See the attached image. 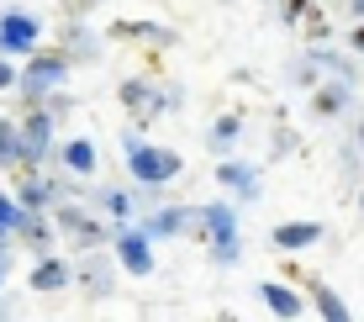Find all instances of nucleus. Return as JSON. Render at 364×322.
Listing matches in <instances>:
<instances>
[{"mask_svg": "<svg viewBox=\"0 0 364 322\" xmlns=\"http://www.w3.org/2000/svg\"><path fill=\"white\" fill-rule=\"evenodd\" d=\"M222 180L232 185V190H243V195H254V169H243V164H228L222 169Z\"/></svg>", "mask_w": 364, "mask_h": 322, "instance_id": "nucleus-19", "label": "nucleus"}, {"mask_svg": "<svg viewBox=\"0 0 364 322\" xmlns=\"http://www.w3.org/2000/svg\"><path fill=\"white\" fill-rule=\"evenodd\" d=\"M317 312H322V317H328V322H343V317H348V306H343V301H338V296H333V291H317Z\"/></svg>", "mask_w": 364, "mask_h": 322, "instance_id": "nucleus-20", "label": "nucleus"}, {"mask_svg": "<svg viewBox=\"0 0 364 322\" xmlns=\"http://www.w3.org/2000/svg\"><path fill=\"white\" fill-rule=\"evenodd\" d=\"M127 164H132V175L143 180V185H164L180 175V154H169V148H148V143H132L127 138Z\"/></svg>", "mask_w": 364, "mask_h": 322, "instance_id": "nucleus-1", "label": "nucleus"}, {"mask_svg": "<svg viewBox=\"0 0 364 322\" xmlns=\"http://www.w3.org/2000/svg\"><path fill=\"white\" fill-rule=\"evenodd\" d=\"M232 227L237 222H232L228 206H206V212H200V232H211L217 243H232Z\"/></svg>", "mask_w": 364, "mask_h": 322, "instance_id": "nucleus-11", "label": "nucleus"}, {"mask_svg": "<svg viewBox=\"0 0 364 322\" xmlns=\"http://www.w3.org/2000/svg\"><path fill=\"white\" fill-rule=\"evenodd\" d=\"M21 143H27V159L43 154V148H48V117H32L27 127H21Z\"/></svg>", "mask_w": 364, "mask_h": 322, "instance_id": "nucleus-15", "label": "nucleus"}, {"mask_svg": "<svg viewBox=\"0 0 364 322\" xmlns=\"http://www.w3.org/2000/svg\"><path fill=\"white\" fill-rule=\"evenodd\" d=\"M58 232H64V238H74L80 243V249H100V243H106V227H100L95 217H85V212H58Z\"/></svg>", "mask_w": 364, "mask_h": 322, "instance_id": "nucleus-3", "label": "nucleus"}, {"mask_svg": "<svg viewBox=\"0 0 364 322\" xmlns=\"http://www.w3.org/2000/svg\"><path fill=\"white\" fill-rule=\"evenodd\" d=\"M21 238H27V243H37V249H43V243H48V227H43V222H27V217H21Z\"/></svg>", "mask_w": 364, "mask_h": 322, "instance_id": "nucleus-21", "label": "nucleus"}, {"mask_svg": "<svg viewBox=\"0 0 364 322\" xmlns=\"http://www.w3.org/2000/svg\"><path fill=\"white\" fill-rule=\"evenodd\" d=\"M354 53H364V27H354Z\"/></svg>", "mask_w": 364, "mask_h": 322, "instance_id": "nucleus-26", "label": "nucleus"}, {"mask_svg": "<svg viewBox=\"0 0 364 322\" xmlns=\"http://www.w3.org/2000/svg\"><path fill=\"white\" fill-rule=\"evenodd\" d=\"M343 101H348L343 90H322L317 95V111H343Z\"/></svg>", "mask_w": 364, "mask_h": 322, "instance_id": "nucleus-22", "label": "nucleus"}, {"mask_svg": "<svg viewBox=\"0 0 364 322\" xmlns=\"http://www.w3.org/2000/svg\"><path fill=\"white\" fill-rule=\"evenodd\" d=\"M359 201H364V195H359Z\"/></svg>", "mask_w": 364, "mask_h": 322, "instance_id": "nucleus-30", "label": "nucleus"}, {"mask_svg": "<svg viewBox=\"0 0 364 322\" xmlns=\"http://www.w3.org/2000/svg\"><path fill=\"white\" fill-rule=\"evenodd\" d=\"M69 80V58H58V53H37L32 64H27V74H21V85H27V90H58V85Z\"/></svg>", "mask_w": 364, "mask_h": 322, "instance_id": "nucleus-2", "label": "nucleus"}, {"mask_svg": "<svg viewBox=\"0 0 364 322\" xmlns=\"http://www.w3.org/2000/svg\"><path fill=\"white\" fill-rule=\"evenodd\" d=\"M80 286H85V291H95V296H106V286H111L106 264H85V269H80Z\"/></svg>", "mask_w": 364, "mask_h": 322, "instance_id": "nucleus-17", "label": "nucleus"}, {"mask_svg": "<svg viewBox=\"0 0 364 322\" xmlns=\"http://www.w3.org/2000/svg\"><path fill=\"white\" fill-rule=\"evenodd\" d=\"M6 269H11V259H6V254H0V280H6Z\"/></svg>", "mask_w": 364, "mask_h": 322, "instance_id": "nucleus-27", "label": "nucleus"}, {"mask_svg": "<svg viewBox=\"0 0 364 322\" xmlns=\"http://www.w3.org/2000/svg\"><path fill=\"white\" fill-rule=\"evenodd\" d=\"M259 296L269 301V312H274V317H301V296H296L291 286H274V280H269V286L259 291Z\"/></svg>", "mask_w": 364, "mask_h": 322, "instance_id": "nucleus-10", "label": "nucleus"}, {"mask_svg": "<svg viewBox=\"0 0 364 322\" xmlns=\"http://www.w3.org/2000/svg\"><path fill=\"white\" fill-rule=\"evenodd\" d=\"M0 48H16V53L37 48V21H27V16H6V21H0Z\"/></svg>", "mask_w": 364, "mask_h": 322, "instance_id": "nucleus-6", "label": "nucleus"}, {"mask_svg": "<svg viewBox=\"0 0 364 322\" xmlns=\"http://www.w3.org/2000/svg\"><path fill=\"white\" fill-rule=\"evenodd\" d=\"M322 227L317 222H280L274 227V249H306V243H317Z\"/></svg>", "mask_w": 364, "mask_h": 322, "instance_id": "nucleus-7", "label": "nucleus"}, {"mask_svg": "<svg viewBox=\"0 0 364 322\" xmlns=\"http://www.w3.org/2000/svg\"><path fill=\"white\" fill-rule=\"evenodd\" d=\"M359 148H364V132H359Z\"/></svg>", "mask_w": 364, "mask_h": 322, "instance_id": "nucleus-29", "label": "nucleus"}, {"mask_svg": "<svg viewBox=\"0 0 364 322\" xmlns=\"http://www.w3.org/2000/svg\"><path fill=\"white\" fill-rule=\"evenodd\" d=\"M106 206H111V212H117V217H127V212H132V201H127V195H122V190H106Z\"/></svg>", "mask_w": 364, "mask_h": 322, "instance_id": "nucleus-24", "label": "nucleus"}, {"mask_svg": "<svg viewBox=\"0 0 364 322\" xmlns=\"http://www.w3.org/2000/svg\"><path fill=\"white\" fill-rule=\"evenodd\" d=\"M48 195H53V185H48V180H37V175L21 180V206H27V212H32V206H43Z\"/></svg>", "mask_w": 364, "mask_h": 322, "instance_id": "nucleus-16", "label": "nucleus"}, {"mask_svg": "<svg viewBox=\"0 0 364 322\" xmlns=\"http://www.w3.org/2000/svg\"><path fill=\"white\" fill-rule=\"evenodd\" d=\"M27 159V143H21V127L0 122V164H21Z\"/></svg>", "mask_w": 364, "mask_h": 322, "instance_id": "nucleus-12", "label": "nucleus"}, {"mask_svg": "<svg viewBox=\"0 0 364 322\" xmlns=\"http://www.w3.org/2000/svg\"><path fill=\"white\" fill-rule=\"evenodd\" d=\"M21 217H27V206H21V201H6V195H0V232H16V227H21Z\"/></svg>", "mask_w": 364, "mask_h": 322, "instance_id": "nucleus-18", "label": "nucleus"}, {"mask_svg": "<svg viewBox=\"0 0 364 322\" xmlns=\"http://www.w3.org/2000/svg\"><path fill=\"white\" fill-rule=\"evenodd\" d=\"M354 16H364V0H354Z\"/></svg>", "mask_w": 364, "mask_h": 322, "instance_id": "nucleus-28", "label": "nucleus"}, {"mask_svg": "<svg viewBox=\"0 0 364 322\" xmlns=\"http://www.w3.org/2000/svg\"><path fill=\"white\" fill-rule=\"evenodd\" d=\"M69 280H74V275H69L64 259H43V264L32 269V291H64Z\"/></svg>", "mask_w": 364, "mask_h": 322, "instance_id": "nucleus-8", "label": "nucleus"}, {"mask_svg": "<svg viewBox=\"0 0 364 322\" xmlns=\"http://www.w3.org/2000/svg\"><path fill=\"white\" fill-rule=\"evenodd\" d=\"M111 37H117V43H169V32L164 27H148V21H117Z\"/></svg>", "mask_w": 364, "mask_h": 322, "instance_id": "nucleus-9", "label": "nucleus"}, {"mask_svg": "<svg viewBox=\"0 0 364 322\" xmlns=\"http://www.w3.org/2000/svg\"><path fill=\"white\" fill-rule=\"evenodd\" d=\"M11 85H16V69H11V64H0V90H11Z\"/></svg>", "mask_w": 364, "mask_h": 322, "instance_id": "nucleus-25", "label": "nucleus"}, {"mask_svg": "<svg viewBox=\"0 0 364 322\" xmlns=\"http://www.w3.org/2000/svg\"><path fill=\"white\" fill-rule=\"evenodd\" d=\"M232 138H237V117H222L217 122V148H228Z\"/></svg>", "mask_w": 364, "mask_h": 322, "instance_id": "nucleus-23", "label": "nucleus"}, {"mask_svg": "<svg viewBox=\"0 0 364 322\" xmlns=\"http://www.w3.org/2000/svg\"><path fill=\"white\" fill-rule=\"evenodd\" d=\"M117 254H122V269H127V275H148V269H154V254H148L143 232H117Z\"/></svg>", "mask_w": 364, "mask_h": 322, "instance_id": "nucleus-4", "label": "nucleus"}, {"mask_svg": "<svg viewBox=\"0 0 364 322\" xmlns=\"http://www.w3.org/2000/svg\"><path fill=\"white\" fill-rule=\"evenodd\" d=\"M64 164H69V169H80V175H90V169H95V148L85 143V138L64 143Z\"/></svg>", "mask_w": 364, "mask_h": 322, "instance_id": "nucleus-13", "label": "nucleus"}, {"mask_svg": "<svg viewBox=\"0 0 364 322\" xmlns=\"http://www.w3.org/2000/svg\"><path fill=\"white\" fill-rule=\"evenodd\" d=\"M122 106H127V111H132V117H137V122H148V117H154V111H159V106H164V95H159V90H154V85H143V80H132V85H122Z\"/></svg>", "mask_w": 364, "mask_h": 322, "instance_id": "nucleus-5", "label": "nucleus"}, {"mask_svg": "<svg viewBox=\"0 0 364 322\" xmlns=\"http://www.w3.org/2000/svg\"><path fill=\"white\" fill-rule=\"evenodd\" d=\"M185 217H191V212H159L154 222H148V232H154V238H169V232H185V227H191Z\"/></svg>", "mask_w": 364, "mask_h": 322, "instance_id": "nucleus-14", "label": "nucleus"}]
</instances>
